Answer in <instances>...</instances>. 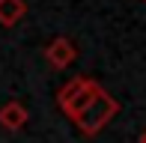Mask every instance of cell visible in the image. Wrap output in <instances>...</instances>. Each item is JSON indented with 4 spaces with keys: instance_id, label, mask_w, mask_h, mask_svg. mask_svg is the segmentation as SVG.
Wrapping results in <instances>:
<instances>
[{
    "instance_id": "obj_2",
    "label": "cell",
    "mask_w": 146,
    "mask_h": 143,
    "mask_svg": "<svg viewBox=\"0 0 146 143\" xmlns=\"http://www.w3.org/2000/svg\"><path fill=\"white\" fill-rule=\"evenodd\" d=\"M102 89V83L98 81H92V77H84V75H78V77H72V81H66L63 87H60V93H57V105L60 110H63L66 116H75L78 110H81L87 101L92 99V95Z\"/></svg>"
},
{
    "instance_id": "obj_1",
    "label": "cell",
    "mask_w": 146,
    "mask_h": 143,
    "mask_svg": "<svg viewBox=\"0 0 146 143\" xmlns=\"http://www.w3.org/2000/svg\"><path fill=\"white\" fill-rule=\"evenodd\" d=\"M116 113H119V101L108 93V89H98V93L92 95L87 105H84L75 116H72V122L78 125V131H81V134L96 137V134L102 131V128L108 125Z\"/></svg>"
},
{
    "instance_id": "obj_3",
    "label": "cell",
    "mask_w": 146,
    "mask_h": 143,
    "mask_svg": "<svg viewBox=\"0 0 146 143\" xmlns=\"http://www.w3.org/2000/svg\"><path fill=\"white\" fill-rule=\"evenodd\" d=\"M78 57V48L69 36H57L45 45V60H48L51 69H69Z\"/></svg>"
},
{
    "instance_id": "obj_7",
    "label": "cell",
    "mask_w": 146,
    "mask_h": 143,
    "mask_svg": "<svg viewBox=\"0 0 146 143\" xmlns=\"http://www.w3.org/2000/svg\"><path fill=\"white\" fill-rule=\"evenodd\" d=\"M143 3H146V0H143Z\"/></svg>"
},
{
    "instance_id": "obj_4",
    "label": "cell",
    "mask_w": 146,
    "mask_h": 143,
    "mask_svg": "<svg viewBox=\"0 0 146 143\" xmlns=\"http://www.w3.org/2000/svg\"><path fill=\"white\" fill-rule=\"evenodd\" d=\"M27 122H30V110H27L24 101L12 99V101H6V105L0 107V125H3L6 131H21Z\"/></svg>"
},
{
    "instance_id": "obj_6",
    "label": "cell",
    "mask_w": 146,
    "mask_h": 143,
    "mask_svg": "<svg viewBox=\"0 0 146 143\" xmlns=\"http://www.w3.org/2000/svg\"><path fill=\"white\" fill-rule=\"evenodd\" d=\"M137 143H146V128L140 131V137H137Z\"/></svg>"
},
{
    "instance_id": "obj_5",
    "label": "cell",
    "mask_w": 146,
    "mask_h": 143,
    "mask_svg": "<svg viewBox=\"0 0 146 143\" xmlns=\"http://www.w3.org/2000/svg\"><path fill=\"white\" fill-rule=\"evenodd\" d=\"M24 15H27V3L24 0H0V24L3 27H15Z\"/></svg>"
}]
</instances>
